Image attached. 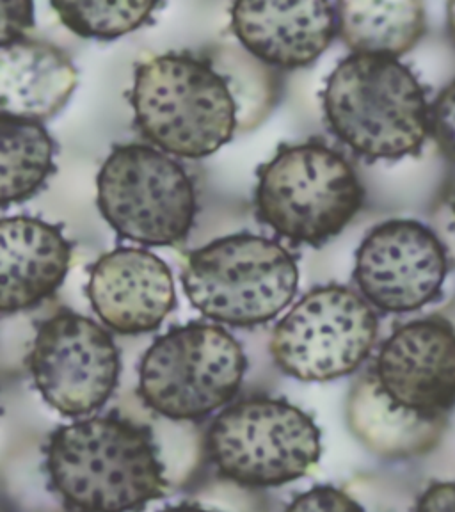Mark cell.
I'll use <instances>...</instances> for the list:
<instances>
[{"label":"cell","mask_w":455,"mask_h":512,"mask_svg":"<svg viewBox=\"0 0 455 512\" xmlns=\"http://www.w3.org/2000/svg\"><path fill=\"white\" fill-rule=\"evenodd\" d=\"M45 470L72 512H141L171 486L152 427L123 415L59 427L45 447Z\"/></svg>","instance_id":"6da1fadb"},{"label":"cell","mask_w":455,"mask_h":512,"mask_svg":"<svg viewBox=\"0 0 455 512\" xmlns=\"http://www.w3.org/2000/svg\"><path fill=\"white\" fill-rule=\"evenodd\" d=\"M136 125L168 155L203 159L242 132L230 79L210 52H168L146 59L130 91Z\"/></svg>","instance_id":"7a4b0ae2"},{"label":"cell","mask_w":455,"mask_h":512,"mask_svg":"<svg viewBox=\"0 0 455 512\" xmlns=\"http://www.w3.org/2000/svg\"><path fill=\"white\" fill-rule=\"evenodd\" d=\"M322 107L331 132L367 160L418 155L431 134L424 86L393 57H345L329 75Z\"/></svg>","instance_id":"3957f363"},{"label":"cell","mask_w":455,"mask_h":512,"mask_svg":"<svg viewBox=\"0 0 455 512\" xmlns=\"http://www.w3.org/2000/svg\"><path fill=\"white\" fill-rule=\"evenodd\" d=\"M256 175V216L294 244H326L344 232L365 201L351 162L320 139L281 144Z\"/></svg>","instance_id":"277c9868"},{"label":"cell","mask_w":455,"mask_h":512,"mask_svg":"<svg viewBox=\"0 0 455 512\" xmlns=\"http://www.w3.org/2000/svg\"><path fill=\"white\" fill-rule=\"evenodd\" d=\"M182 285L207 319L255 328L276 319L299 287L296 256L276 240L235 233L187 256Z\"/></svg>","instance_id":"5b68a950"},{"label":"cell","mask_w":455,"mask_h":512,"mask_svg":"<svg viewBox=\"0 0 455 512\" xmlns=\"http://www.w3.org/2000/svg\"><path fill=\"white\" fill-rule=\"evenodd\" d=\"M246 370V354L232 333L191 320L144 352L137 395L155 415L191 422L226 406L239 393Z\"/></svg>","instance_id":"8992f818"},{"label":"cell","mask_w":455,"mask_h":512,"mask_svg":"<svg viewBox=\"0 0 455 512\" xmlns=\"http://www.w3.org/2000/svg\"><path fill=\"white\" fill-rule=\"evenodd\" d=\"M207 450L224 479L242 488H280L317 466L322 436L312 416L287 400L249 397L217 415Z\"/></svg>","instance_id":"52a82bcc"},{"label":"cell","mask_w":455,"mask_h":512,"mask_svg":"<svg viewBox=\"0 0 455 512\" xmlns=\"http://www.w3.org/2000/svg\"><path fill=\"white\" fill-rule=\"evenodd\" d=\"M96 205L121 239L164 248L187 239L198 198L191 176L148 144H118L96 176Z\"/></svg>","instance_id":"ba28073f"},{"label":"cell","mask_w":455,"mask_h":512,"mask_svg":"<svg viewBox=\"0 0 455 512\" xmlns=\"http://www.w3.org/2000/svg\"><path fill=\"white\" fill-rule=\"evenodd\" d=\"M379 319L372 304L344 285L310 290L272 331V358L283 374L304 383L349 376L376 345Z\"/></svg>","instance_id":"9c48e42d"},{"label":"cell","mask_w":455,"mask_h":512,"mask_svg":"<svg viewBox=\"0 0 455 512\" xmlns=\"http://www.w3.org/2000/svg\"><path fill=\"white\" fill-rule=\"evenodd\" d=\"M27 365L48 406L79 418L111 399L120 379V349L98 322L63 310L41 322Z\"/></svg>","instance_id":"30bf717a"},{"label":"cell","mask_w":455,"mask_h":512,"mask_svg":"<svg viewBox=\"0 0 455 512\" xmlns=\"http://www.w3.org/2000/svg\"><path fill=\"white\" fill-rule=\"evenodd\" d=\"M448 269V248L429 226L392 219L361 240L352 276L377 310L409 313L440 297Z\"/></svg>","instance_id":"8fae6325"},{"label":"cell","mask_w":455,"mask_h":512,"mask_svg":"<svg viewBox=\"0 0 455 512\" xmlns=\"http://www.w3.org/2000/svg\"><path fill=\"white\" fill-rule=\"evenodd\" d=\"M372 372L402 408L448 418L455 408V303L395 329L381 345Z\"/></svg>","instance_id":"7c38bea8"},{"label":"cell","mask_w":455,"mask_h":512,"mask_svg":"<svg viewBox=\"0 0 455 512\" xmlns=\"http://www.w3.org/2000/svg\"><path fill=\"white\" fill-rule=\"evenodd\" d=\"M89 303L105 326L120 335H141L160 328L175 310L169 265L146 249L116 248L89 269Z\"/></svg>","instance_id":"4fadbf2b"},{"label":"cell","mask_w":455,"mask_h":512,"mask_svg":"<svg viewBox=\"0 0 455 512\" xmlns=\"http://www.w3.org/2000/svg\"><path fill=\"white\" fill-rule=\"evenodd\" d=\"M230 15L242 47L258 61L283 70L315 63L338 32L331 2H235Z\"/></svg>","instance_id":"5bb4252c"},{"label":"cell","mask_w":455,"mask_h":512,"mask_svg":"<svg viewBox=\"0 0 455 512\" xmlns=\"http://www.w3.org/2000/svg\"><path fill=\"white\" fill-rule=\"evenodd\" d=\"M72 262V244L61 226L38 217L0 221V310L24 312L54 296Z\"/></svg>","instance_id":"9a60e30c"},{"label":"cell","mask_w":455,"mask_h":512,"mask_svg":"<svg viewBox=\"0 0 455 512\" xmlns=\"http://www.w3.org/2000/svg\"><path fill=\"white\" fill-rule=\"evenodd\" d=\"M79 73L70 56L48 41L22 38L0 48V107L4 116L43 121L63 111Z\"/></svg>","instance_id":"2e32d148"},{"label":"cell","mask_w":455,"mask_h":512,"mask_svg":"<svg viewBox=\"0 0 455 512\" xmlns=\"http://www.w3.org/2000/svg\"><path fill=\"white\" fill-rule=\"evenodd\" d=\"M347 424L361 445L386 459L425 456L440 445L448 418H427L402 408L384 393L374 372L352 384Z\"/></svg>","instance_id":"e0dca14e"},{"label":"cell","mask_w":455,"mask_h":512,"mask_svg":"<svg viewBox=\"0 0 455 512\" xmlns=\"http://www.w3.org/2000/svg\"><path fill=\"white\" fill-rule=\"evenodd\" d=\"M338 34L352 54H408L427 31L425 6L416 0H345L336 4Z\"/></svg>","instance_id":"ac0fdd59"},{"label":"cell","mask_w":455,"mask_h":512,"mask_svg":"<svg viewBox=\"0 0 455 512\" xmlns=\"http://www.w3.org/2000/svg\"><path fill=\"white\" fill-rule=\"evenodd\" d=\"M56 143L40 121L0 114L2 208L31 200L56 171Z\"/></svg>","instance_id":"d6986e66"},{"label":"cell","mask_w":455,"mask_h":512,"mask_svg":"<svg viewBox=\"0 0 455 512\" xmlns=\"http://www.w3.org/2000/svg\"><path fill=\"white\" fill-rule=\"evenodd\" d=\"M61 22L80 38L116 40L148 22L157 2H52Z\"/></svg>","instance_id":"ffe728a7"},{"label":"cell","mask_w":455,"mask_h":512,"mask_svg":"<svg viewBox=\"0 0 455 512\" xmlns=\"http://www.w3.org/2000/svg\"><path fill=\"white\" fill-rule=\"evenodd\" d=\"M285 512H367L354 496L335 486H317L296 496Z\"/></svg>","instance_id":"44dd1931"},{"label":"cell","mask_w":455,"mask_h":512,"mask_svg":"<svg viewBox=\"0 0 455 512\" xmlns=\"http://www.w3.org/2000/svg\"><path fill=\"white\" fill-rule=\"evenodd\" d=\"M431 136L443 157L455 164V80L432 104Z\"/></svg>","instance_id":"7402d4cb"},{"label":"cell","mask_w":455,"mask_h":512,"mask_svg":"<svg viewBox=\"0 0 455 512\" xmlns=\"http://www.w3.org/2000/svg\"><path fill=\"white\" fill-rule=\"evenodd\" d=\"M34 27V4L27 0H2V45L27 38Z\"/></svg>","instance_id":"603a6c76"},{"label":"cell","mask_w":455,"mask_h":512,"mask_svg":"<svg viewBox=\"0 0 455 512\" xmlns=\"http://www.w3.org/2000/svg\"><path fill=\"white\" fill-rule=\"evenodd\" d=\"M413 512H455V482H431L416 498Z\"/></svg>","instance_id":"cb8c5ba5"},{"label":"cell","mask_w":455,"mask_h":512,"mask_svg":"<svg viewBox=\"0 0 455 512\" xmlns=\"http://www.w3.org/2000/svg\"><path fill=\"white\" fill-rule=\"evenodd\" d=\"M159 512H219L216 509H212V507H207V505L203 504H180L173 505V507H166V509H162Z\"/></svg>","instance_id":"d4e9b609"},{"label":"cell","mask_w":455,"mask_h":512,"mask_svg":"<svg viewBox=\"0 0 455 512\" xmlns=\"http://www.w3.org/2000/svg\"><path fill=\"white\" fill-rule=\"evenodd\" d=\"M447 22L450 36H452L455 41V0L454 2H448L447 4Z\"/></svg>","instance_id":"484cf974"},{"label":"cell","mask_w":455,"mask_h":512,"mask_svg":"<svg viewBox=\"0 0 455 512\" xmlns=\"http://www.w3.org/2000/svg\"><path fill=\"white\" fill-rule=\"evenodd\" d=\"M452 221H454L455 226V198L454 201H452Z\"/></svg>","instance_id":"4316f807"}]
</instances>
